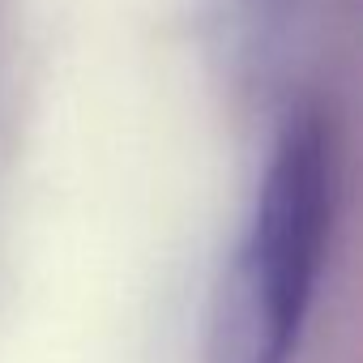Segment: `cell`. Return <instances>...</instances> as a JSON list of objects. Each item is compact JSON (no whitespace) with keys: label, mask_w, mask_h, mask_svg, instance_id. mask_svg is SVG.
Listing matches in <instances>:
<instances>
[{"label":"cell","mask_w":363,"mask_h":363,"mask_svg":"<svg viewBox=\"0 0 363 363\" xmlns=\"http://www.w3.org/2000/svg\"><path fill=\"white\" fill-rule=\"evenodd\" d=\"M337 154L325 111L299 107L265 162L252 218L227 274L214 363H291L333 231Z\"/></svg>","instance_id":"6da1fadb"},{"label":"cell","mask_w":363,"mask_h":363,"mask_svg":"<svg viewBox=\"0 0 363 363\" xmlns=\"http://www.w3.org/2000/svg\"><path fill=\"white\" fill-rule=\"evenodd\" d=\"M291 5H299V0H244V18L265 30V26L282 22V18L291 13Z\"/></svg>","instance_id":"7a4b0ae2"}]
</instances>
